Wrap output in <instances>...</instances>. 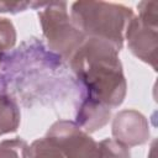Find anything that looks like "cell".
<instances>
[{"instance_id":"6da1fadb","label":"cell","mask_w":158,"mask_h":158,"mask_svg":"<svg viewBox=\"0 0 158 158\" xmlns=\"http://www.w3.org/2000/svg\"><path fill=\"white\" fill-rule=\"evenodd\" d=\"M70 89L79 90V86L68 73L65 60L36 37L5 54L0 67V94L16 95L30 105L57 99Z\"/></svg>"},{"instance_id":"7a4b0ae2","label":"cell","mask_w":158,"mask_h":158,"mask_svg":"<svg viewBox=\"0 0 158 158\" xmlns=\"http://www.w3.org/2000/svg\"><path fill=\"white\" fill-rule=\"evenodd\" d=\"M118 52L111 43L85 38L69 58L79 86V100H89L110 109L120 106L127 93Z\"/></svg>"},{"instance_id":"3957f363","label":"cell","mask_w":158,"mask_h":158,"mask_svg":"<svg viewBox=\"0 0 158 158\" xmlns=\"http://www.w3.org/2000/svg\"><path fill=\"white\" fill-rule=\"evenodd\" d=\"M70 19L74 26L86 37L111 43L121 51L125 30L133 11L122 4L106 1H75L70 5Z\"/></svg>"},{"instance_id":"277c9868","label":"cell","mask_w":158,"mask_h":158,"mask_svg":"<svg viewBox=\"0 0 158 158\" xmlns=\"http://www.w3.org/2000/svg\"><path fill=\"white\" fill-rule=\"evenodd\" d=\"M37 10L48 49L64 60H69L86 37L74 26L68 12V4L60 1L43 2Z\"/></svg>"},{"instance_id":"5b68a950","label":"cell","mask_w":158,"mask_h":158,"mask_svg":"<svg viewBox=\"0 0 158 158\" xmlns=\"http://www.w3.org/2000/svg\"><path fill=\"white\" fill-rule=\"evenodd\" d=\"M51 139L65 158H101L99 143L74 121L58 120L47 131Z\"/></svg>"},{"instance_id":"8992f818","label":"cell","mask_w":158,"mask_h":158,"mask_svg":"<svg viewBox=\"0 0 158 158\" xmlns=\"http://www.w3.org/2000/svg\"><path fill=\"white\" fill-rule=\"evenodd\" d=\"M125 40L128 49L142 62L149 64L157 70V48H158V27L144 25L137 15L130 20L125 30Z\"/></svg>"},{"instance_id":"52a82bcc","label":"cell","mask_w":158,"mask_h":158,"mask_svg":"<svg viewBox=\"0 0 158 158\" xmlns=\"http://www.w3.org/2000/svg\"><path fill=\"white\" fill-rule=\"evenodd\" d=\"M112 136L127 147L144 144L151 136L148 121L137 110H121L112 120Z\"/></svg>"},{"instance_id":"ba28073f","label":"cell","mask_w":158,"mask_h":158,"mask_svg":"<svg viewBox=\"0 0 158 158\" xmlns=\"http://www.w3.org/2000/svg\"><path fill=\"white\" fill-rule=\"evenodd\" d=\"M111 117V109L89 100H79L75 112V123L86 133L102 128Z\"/></svg>"},{"instance_id":"9c48e42d","label":"cell","mask_w":158,"mask_h":158,"mask_svg":"<svg viewBox=\"0 0 158 158\" xmlns=\"http://www.w3.org/2000/svg\"><path fill=\"white\" fill-rule=\"evenodd\" d=\"M20 121L21 112L16 99L0 94V136L17 131Z\"/></svg>"},{"instance_id":"30bf717a","label":"cell","mask_w":158,"mask_h":158,"mask_svg":"<svg viewBox=\"0 0 158 158\" xmlns=\"http://www.w3.org/2000/svg\"><path fill=\"white\" fill-rule=\"evenodd\" d=\"M30 158H65L62 151L47 137L38 138L30 144Z\"/></svg>"},{"instance_id":"8fae6325","label":"cell","mask_w":158,"mask_h":158,"mask_svg":"<svg viewBox=\"0 0 158 158\" xmlns=\"http://www.w3.org/2000/svg\"><path fill=\"white\" fill-rule=\"evenodd\" d=\"M28 143L20 138L4 139L0 142V158H30Z\"/></svg>"},{"instance_id":"7c38bea8","label":"cell","mask_w":158,"mask_h":158,"mask_svg":"<svg viewBox=\"0 0 158 158\" xmlns=\"http://www.w3.org/2000/svg\"><path fill=\"white\" fill-rule=\"evenodd\" d=\"M101 158H131L130 147L116 141L115 138H105L99 142Z\"/></svg>"},{"instance_id":"4fadbf2b","label":"cell","mask_w":158,"mask_h":158,"mask_svg":"<svg viewBox=\"0 0 158 158\" xmlns=\"http://www.w3.org/2000/svg\"><path fill=\"white\" fill-rule=\"evenodd\" d=\"M15 43L16 30L14 23L6 17H0V54L5 56L6 52L12 49Z\"/></svg>"},{"instance_id":"5bb4252c","label":"cell","mask_w":158,"mask_h":158,"mask_svg":"<svg viewBox=\"0 0 158 158\" xmlns=\"http://www.w3.org/2000/svg\"><path fill=\"white\" fill-rule=\"evenodd\" d=\"M137 17L147 26L158 27V2L157 1H141L137 4Z\"/></svg>"},{"instance_id":"9a60e30c","label":"cell","mask_w":158,"mask_h":158,"mask_svg":"<svg viewBox=\"0 0 158 158\" xmlns=\"http://www.w3.org/2000/svg\"><path fill=\"white\" fill-rule=\"evenodd\" d=\"M28 7H32V2L30 1H17V2H7V1H0V12H11L17 14L21 11L27 10Z\"/></svg>"},{"instance_id":"2e32d148","label":"cell","mask_w":158,"mask_h":158,"mask_svg":"<svg viewBox=\"0 0 158 158\" xmlns=\"http://www.w3.org/2000/svg\"><path fill=\"white\" fill-rule=\"evenodd\" d=\"M4 57H5V56H2V54H0V67H1V64H2V60H4Z\"/></svg>"}]
</instances>
